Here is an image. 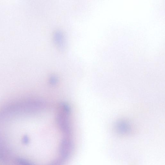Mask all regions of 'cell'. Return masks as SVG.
Listing matches in <instances>:
<instances>
[{
    "mask_svg": "<svg viewBox=\"0 0 165 165\" xmlns=\"http://www.w3.org/2000/svg\"><path fill=\"white\" fill-rule=\"evenodd\" d=\"M117 131L121 134L128 133L130 130V126L128 123L124 121H120L117 122L116 126Z\"/></svg>",
    "mask_w": 165,
    "mask_h": 165,
    "instance_id": "1",
    "label": "cell"
},
{
    "mask_svg": "<svg viewBox=\"0 0 165 165\" xmlns=\"http://www.w3.org/2000/svg\"><path fill=\"white\" fill-rule=\"evenodd\" d=\"M60 33H56L55 35V39L56 41L58 42V43L62 44L63 42V37L62 34H60Z\"/></svg>",
    "mask_w": 165,
    "mask_h": 165,
    "instance_id": "2",
    "label": "cell"
}]
</instances>
